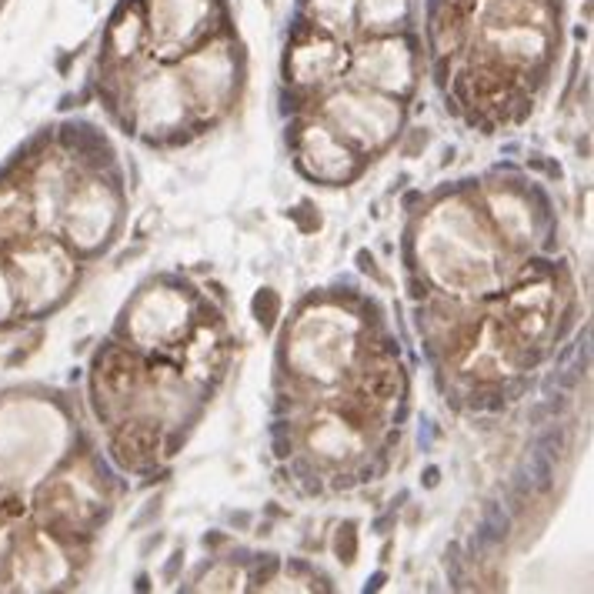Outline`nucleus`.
I'll list each match as a JSON object with an SVG mask.
<instances>
[{
    "label": "nucleus",
    "instance_id": "obj_1",
    "mask_svg": "<svg viewBox=\"0 0 594 594\" xmlns=\"http://www.w3.org/2000/svg\"><path fill=\"white\" fill-rule=\"evenodd\" d=\"M408 0H364V20L371 27H397L394 20H404Z\"/></svg>",
    "mask_w": 594,
    "mask_h": 594
},
{
    "label": "nucleus",
    "instance_id": "obj_2",
    "mask_svg": "<svg viewBox=\"0 0 594 594\" xmlns=\"http://www.w3.org/2000/svg\"><path fill=\"white\" fill-rule=\"evenodd\" d=\"M508 534V514L501 504H488L484 511V521H481V538H488V541H501Z\"/></svg>",
    "mask_w": 594,
    "mask_h": 594
},
{
    "label": "nucleus",
    "instance_id": "obj_3",
    "mask_svg": "<svg viewBox=\"0 0 594 594\" xmlns=\"http://www.w3.org/2000/svg\"><path fill=\"white\" fill-rule=\"evenodd\" d=\"M338 554L344 561H354V525H344V547L338 544Z\"/></svg>",
    "mask_w": 594,
    "mask_h": 594
},
{
    "label": "nucleus",
    "instance_id": "obj_4",
    "mask_svg": "<svg viewBox=\"0 0 594 594\" xmlns=\"http://www.w3.org/2000/svg\"><path fill=\"white\" fill-rule=\"evenodd\" d=\"M424 484H438V471H434V468L424 475Z\"/></svg>",
    "mask_w": 594,
    "mask_h": 594
}]
</instances>
